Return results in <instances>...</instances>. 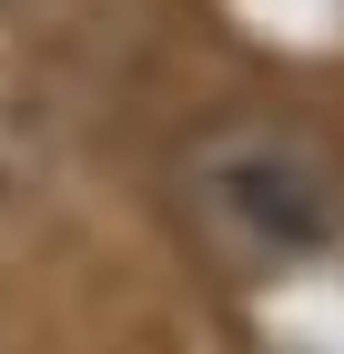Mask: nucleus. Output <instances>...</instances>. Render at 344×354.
I'll return each instance as SVG.
<instances>
[{
	"label": "nucleus",
	"instance_id": "f257e3e1",
	"mask_svg": "<svg viewBox=\"0 0 344 354\" xmlns=\"http://www.w3.org/2000/svg\"><path fill=\"white\" fill-rule=\"evenodd\" d=\"M172 213L243 283L304 273L344 233V172L284 111H203L172 142Z\"/></svg>",
	"mask_w": 344,
	"mask_h": 354
}]
</instances>
